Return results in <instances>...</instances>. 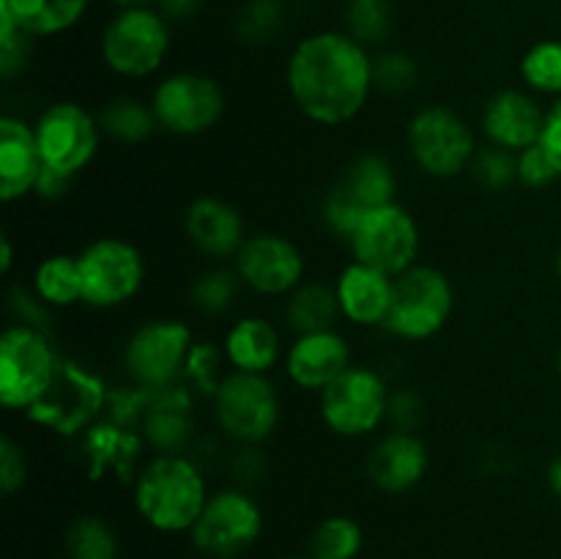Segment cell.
Listing matches in <instances>:
<instances>
[{"label":"cell","instance_id":"42","mask_svg":"<svg viewBox=\"0 0 561 559\" xmlns=\"http://www.w3.org/2000/svg\"><path fill=\"white\" fill-rule=\"evenodd\" d=\"M157 389L140 387V384H129V387L110 389V420L118 422L124 427H140L142 417H146L148 403H151Z\"/></svg>","mask_w":561,"mask_h":559},{"label":"cell","instance_id":"13","mask_svg":"<svg viewBox=\"0 0 561 559\" xmlns=\"http://www.w3.org/2000/svg\"><path fill=\"white\" fill-rule=\"evenodd\" d=\"M77 261L82 274V301L99 310L121 307L135 299L146 280L140 250L131 241L113 239V236L91 241L77 255Z\"/></svg>","mask_w":561,"mask_h":559},{"label":"cell","instance_id":"11","mask_svg":"<svg viewBox=\"0 0 561 559\" xmlns=\"http://www.w3.org/2000/svg\"><path fill=\"white\" fill-rule=\"evenodd\" d=\"M214 417L225 436L239 444H261L279 425V395L261 373L233 370L214 392Z\"/></svg>","mask_w":561,"mask_h":559},{"label":"cell","instance_id":"25","mask_svg":"<svg viewBox=\"0 0 561 559\" xmlns=\"http://www.w3.org/2000/svg\"><path fill=\"white\" fill-rule=\"evenodd\" d=\"M225 360L233 370L266 376L283 354L279 332L263 316H244L228 329L222 340Z\"/></svg>","mask_w":561,"mask_h":559},{"label":"cell","instance_id":"51","mask_svg":"<svg viewBox=\"0 0 561 559\" xmlns=\"http://www.w3.org/2000/svg\"><path fill=\"white\" fill-rule=\"evenodd\" d=\"M11 263H14V247H11L9 233H3V236H0V272L9 274Z\"/></svg>","mask_w":561,"mask_h":559},{"label":"cell","instance_id":"35","mask_svg":"<svg viewBox=\"0 0 561 559\" xmlns=\"http://www.w3.org/2000/svg\"><path fill=\"white\" fill-rule=\"evenodd\" d=\"M241 277L239 272H230V269H208L206 274L195 280L190 290V299L195 305V310H201L203 316H222L233 307V301L241 294Z\"/></svg>","mask_w":561,"mask_h":559},{"label":"cell","instance_id":"48","mask_svg":"<svg viewBox=\"0 0 561 559\" xmlns=\"http://www.w3.org/2000/svg\"><path fill=\"white\" fill-rule=\"evenodd\" d=\"M69 186H71V175L58 173V170L53 168H42L33 192H36L38 197H44V201H58V197H64L66 192H69Z\"/></svg>","mask_w":561,"mask_h":559},{"label":"cell","instance_id":"38","mask_svg":"<svg viewBox=\"0 0 561 559\" xmlns=\"http://www.w3.org/2000/svg\"><path fill=\"white\" fill-rule=\"evenodd\" d=\"M469 170L477 184L491 192H502L518 181V153L504 151V148L496 146L480 148L471 159Z\"/></svg>","mask_w":561,"mask_h":559},{"label":"cell","instance_id":"15","mask_svg":"<svg viewBox=\"0 0 561 559\" xmlns=\"http://www.w3.org/2000/svg\"><path fill=\"white\" fill-rule=\"evenodd\" d=\"M33 132H36V146L44 168H53L75 179L96 157L102 126L82 104L55 102L38 115Z\"/></svg>","mask_w":561,"mask_h":559},{"label":"cell","instance_id":"27","mask_svg":"<svg viewBox=\"0 0 561 559\" xmlns=\"http://www.w3.org/2000/svg\"><path fill=\"white\" fill-rule=\"evenodd\" d=\"M365 212L378 206L394 203V192H398V175H394L392 164L381 153H359L354 162L345 168L343 179L337 181Z\"/></svg>","mask_w":561,"mask_h":559},{"label":"cell","instance_id":"6","mask_svg":"<svg viewBox=\"0 0 561 559\" xmlns=\"http://www.w3.org/2000/svg\"><path fill=\"white\" fill-rule=\"evenodd\" d=\"M405 146L416 168L431 179H455L471 168L480 151L471 126L447 104L416 110L405 129Z\"/></svg>","mask_w":561,"mask_h":559},{"label":"cell","instance_id":"9","mask_svg":"<svg viewBox=\"0 0 561 559\" xmlns=\"http://www.w3.org/2000/svg\"><path fill=\"white\" fill-rule=\"evenodd\" d=\"M151 107L159 129L175 137H197L222 121L225 91L203 71H175L157 82Z\"/></svg>","mask_w":561,"mask_h":559},{"label":"cell","instance_id":"40","mask_svg":"<svg viewBox=\"0 0 561 559\" xmlns=\"http://www.w3.org/2000/svg\"><path fill=\"white\" fill-rule=\"evenodd\" d=\"M31 42L33 38L0 5V77L3 80H14L20 71H25L31 60Z\"/></svg>","mask_w":561,"mask_h":559},{"label":"cell","instance_id":"34","mask_svg":"<svg viewBox=\"0 0 561 559\" xmlns=\"http://www.w3.org/2000/svg\"><path fill=\"white\" fill-rule=\"evenodd\" d=\"M520 77L526 88L546 96H561V42L559 38H542L531 44L520 58Z\"/></svg>","mask_w":561,"mask_h":559},{"label":"cell","instance_id":"8","mask_svg":"<svg viewBox=\"0 0 561 559\" xmlns=\"http://www.w3.org/2000/svg\"><path fill=\"white\" fill-rule=\"evenodd\" d=\"M195 334L184 321L153 318L140 323L124 345V367L131 384L164 389L181 384Z\"/></svg>","mask_w":561,"mask_h":559},{"label":"cell","instance_id":"21","mask_svg":"<svg viewBox=\"0 0 561 559\" xmlns=\"http://www.w3.org/2000/svg\"><path fill=\"white\" fill-rule=\"evenodd\" d=\"M340 310L345 321L356 327H383L394 299V277L392 274L373 269L367 263L351 261L340 272L334 283Z\"/></svg>","mask_w":561,"mask_h":559},{"label":"cell","instance_id":"49","mask_svg":"<svg viewBox=\"0 0 561 559\" xmlns=\"http://www.w3.org/2000/svg\"><path fill=\"white\" fill-rule=\"evenodd\" d=\"M206 0H157V9L168 16L170 22L192 20L203 9Z\"/></svg>","mask_w":561,"mask_h":559},{"label":"cell","instance_id":"36","mask_svg":"<svg viewBox=\"0 0 561 559\" xmlns=\"http://www.w3.org/2000/svg\"><path fill=\"white\" fill-rule=\"evenodd\" d=\"M285 25L283 0H247L236 14V36L239 42L268 44Z\"/></svg>","mask_w":561,"mask_h":559},{"label":"cell","instance_id":"44","mask_svg":"<svg viewBox=\"0 0 561 559\" xmlns=\"http://www.w3.org/2000/svg\"><path fill=\"white\" fill-rule=\"evenodd\" d=\"M27 480L25 453L11 436H0V491L3 497H14Z\"/></svg>","mask_w":561,"mask_h":559},{"label":"cell","instance_id":"17","mask_svg":"<svg viewBox=\"0 0 561 559\" xmlns=\"http://www.w3.org/2000/svg\"><path fill=\"white\" fill-rule=\"evenodd\" d=\"M546 113L548 110H542L529 91L504 88V91L493 93L482 107V135H485L488 146L520 153L540 142Z\"/></svg>","mask_w":561,"mask_h":559},{"label":"cell","instance_id":"28","mask_svg":"<svg viewBox=\"0 0 561 559\" xmlns=\"http://www.w3.org/2000/svg\"><path fill=\"white\" fill-rule=\"evenodd\" d=\"M340 318H343V310H340L334 285L301 283L294 294H288L285 321H288V327L294 329L296 334L337 329Z\"/></svg>","mask_w":561,"mask_h":559},{"label":"cell","instance_id":"52","mask_svg":"<svg viewBox=\"0 0 561 559\" xmlns=\"http://www.w3.org/2000/svg\"><path fill=\"white\" fill-rule=\"evenodd\" d=\"M110 3L118 5L121 9H140V5H151V0H110Z\"/></svg>","mask_w":561,"mask_h":559},{"label":"cell","instance_id":"14","mask_svg":"<svg viewBox=\"0 0 561 559\" xmlns=\"http://www.w3.org/2000/svg\"><path fill=\"white\" fill-rule=\"evenodd\" d=\"M348 244L354 261L398 277L405 269L414 266L420 255V225L409 208L394 201L370 208Z\"/></svg>","mask_w":561,"mask_h":559},{"label":"cell","instance_id":"19","mask_svg":"<svg viewBox=\"0 0 561 559\" xmlns=\"http://www.w3.org/2000/svg\"><path fill=\"white\" fill-rule=\"evenodd\" d=\"M431 466L427 444L416 431H392L376 442L367 458V477L383 493H405L422 482Z\"/></svg>","mask_w":561,"mask_h":559},{"label":"cell","instance_id":"45","mask_svg":"<svg viewBox=\"0 0 561 559\" xmlns=\"http://www.w3.org/2000/svg\"><path fill=\"white\" fill-rule=\"evenodd\" d=\"M420 417H422L420 395L411 392V389H398L394 395H389L387 420L392 422L394 431H414Z\"/></svg>","mask_w":561,"mask_h":559},{"label":"cell","instance_id":"30","mask_svg":"<svg viewBox=\"0 0 561 559\" xmlns=\"http://www.w3.org/2000/svg\"><path fill=\"white\" fill-rule=\"evenodd\" d=\"M99 126H102L104 135H110L118 142H126V146L148 140L159 129L151 102L146 104L131 96H121L107 102V107L99 115Z\"/></svg>","mask_w":561,"mask_h":559},{"label":"cell","instance_id":"41","mask_svg":"<svg viewBox=\"0 0 561 559\" xmlns=\"http://www.w3.org/2000/svg\"><path fill=\"white\" fill-rule=\"evenodd\" d=\"M365 214H367L365 208H362L359 203H356L354 197H351L340 184H334L332 190L323 195L321 219H323V225H327V228L337 236V239L351 241V236H354V230L359 228V223Z\"/></svg>","mask_w":561,"mask_h":559},{"label":"cell","instance_id":"46","mask_svg":"<svg viewBox=\"0 0 561 559\" xmlns=\"http://www.w3.org/2000/svg\"><path fill=\"white\" fill-rule=\"evenodd\" d=\"M540 148L548 153V159H551L561 179V96L548 107L546 126H542L540 135Z\"/></svg>","mask_w":561,"mask_h":559},{"label":"cell","instance_id":"2","mask_svg":"<svg viewBox=\"0 0 561 559\" xmlns=\"http://www.w3.org/2000/svg\"><path fill=\"white\" fill-rule=\"evenodd\" d=\"M135 507L157 532H192L208 502L201 466L181 453H159L137 475Z\"/></svg>","mask_w":561,"mask_h":559},{"label":"cell","instance_id":"43","mask_svg":"<svg viewBox=\"0 0 561 559\" xmlns=\"http://www.w3.org/2000/svg\"><path fill=\"white\" fill-rule=\"evenodd\" d=\"M553 181H559L557 168L548 159V153L542 151L540 142L526 151L518 153V184L526 186V190H546Z\"/></svg>","mask_w":561,"mask_h":559},{"label":"cell","instance_id":"18","mask_svg":"<svg viewBox=\"0 0 561 559\" xmlns=\"http://www.w3.org/2000/svg\"><path fill=\"white\" fill-rule=\"evenodd\" d=\"M351 365H354L351 362V345L337 329L296 334L288 354H285V370H288L290 381L318 395L329 384L337 381Z\"/></svg>","mask_w":561,"mask_h":559},{"label":"cell","instance_id":"47","mask_svg":"<svg viewBox=\"0 0 561 559\" xmlns=\"http://www.w3.org/2000/svg\"><path fill=\"white\" fill-rule=\"evenodd\" d=\"M11 305H14L16 316L22 318L20 323H27V327H36V329L47 327V310H44L47 305H44L36 294H27V290L14 288V294H11Z\"/></svg>","mask_w":561,"mask_h":559},{"label":"cell","instance_id":"50","mask_svg":"<svg viewBox=\"0 0 561 559\" xmlns=\"http://www.w3.org/2000/svg\"><path fill=\"white\" fill-rule=\"evenodd\" d=\"M546 482H548V488H551L553 497L561 499V453L557 455V458L551 460V464H548Z\"/></svg>","mask_w":561,"mask_h":559},{"label":"cell","instance_id":"4","mask_svg":"<svg viewBox=\"0 0 561 559\" xmlns=\"http://www.w3.org/2000/svg\"><path fill=\"white\" fill-rule=\"evenodd\" d=\"M110 389L99 373L60 356L47 392L25 411L27 420L58 436H80L107 409Z\"/></svg>","mask_w":561,"mask_h":559},{"label":"cell","instance_id":"16","mask_svg":"<svg viewBox=\"0 0 561 559\" xmlns=\"http://www.w3.org/2000/svg\"><path fill=\"white\" fill-rule=\"evenodd\" d=\"M233 263L241 283L261 296H288L305 283V255L279 233L247 236Z\"/></svg>","mask_w":561,"mask_h":559},{"label":"cell","instance_id":"7","mask_svg":"<svg viewBox=\"0 0 561 559\" xmlns=\"http://www.w3.org/2000/svg\"><path fill=\"white\" fill-rule=\"evenodd\" d=\"M60 356L44 329L11 323L0 338V403L27 411L53 381Z\"/></svg>","mask_w":561,"mask_h":559},{"label":"cell","instance_id":"5","mask_svg":"<svg viewBox=\"0 0 561 559\" xmlns=\"http://www.w3.org/2000/svg\"><path fill=\"white\" fill-rule=\"evenodd\" d=\"M455 307L453 283L436 266L414 263L394 277V299L383 329L392 338L422 343L436 338Z\"/></svg>","mask_w":561,"mask_h":559},{"label":"cell","instance_id":"20","mask_svg":"<svg viewBox=\"0 0 561 559\" xmlns=\"http://www.w3.org/2000/svg\"><path fill=\"white\" fill-rule=\"evenodd\" d=\"M184 230L192 247L211 261L236 258L247 241L244 217H241L239 208L214 195H203L190 203Z\"/></svg>","mask_w":561,"mask_h":559},{"label":"cell","instance_id":"24","mask_svg":"<svg viewBox=\"0 0 561 559\" xmlns=\"http://www.w3.org/2000/svg\"><path fill=\"white\" fill-rule=\"evenodd\" d=\"M44 162L31 124L14 115L0 118V197L3 203L22 201L36 186Z\"/></svg>","mask_w":561,"mask_h":559},{"label":"cell","instance_id":"37","mask_svg":"<svg viewBox=\"0 0 561 559\" xmlns=\"http://www.w3.org/2000/svg\"><path fill=\"white\" fill-rule=\"evenodd\" d=\"M225 349L217 343H195L190 351V360L184 367V381L190 384V389L201 395H211L219 389L222 378L228 373H222L225 367Z\"/></svg>","mask_w":561,"mask_h":559},{"label":"cell","instance_id":"32","mask_svg":"<svg viewBox=\"0 0 561 559\" xmlns=\"http://www.w3.org/2000/svg\"><path fill=\"white\" fill-rule=\"evenodd\" d=\"M362 546H365L362 526L348 515H329L310 535L312 559H356Z\"/></svg>","mask_w":561,"mask_h":559},{"label":"cell","instance_id":"22","mask_svg":"<svg viewBox=\"0 0 561 559\" xmlns=\"http://www.w3.org/2000/svg\"><path fill=\"white\" fill-rule=\"evenodd\" d=\"M142 433L135 427H124L118 422L107 420L99 425L88 427L85 438H82V449L88 458V477L93 482L104 480V477H115L124 486H135L137 480V460L142 455Z\"/></svg>","mask_w":561,"mask_h":559},{"label":"cell","instance_id":"54","mask_svg":"<svg viewBox=\"0 0 561 559\" xmlns=\"http://www.w3.org/2000/svg\"><path fill=\"white\" fill-rule=\"evenodd\" d=\"M557 367H559V376H561V345H559V354H557Z\"/></svg>","mask_w":561,"mask_h":559},{"label":"cell","instance_id":"31","mask_svg":"<svg viewBox=\"0 0 561 559\" xmlns=\"http://www.w3.org/2000/svg\"><path fill=\"white\" fill-rule=\"evenodd\" d=\"M345 33L365 47L383 44L394 31L392 0H345Z\"/></svg>","mask_w":561,"mask_h":559},{"label":"cell","instance_id":"1","mask_svg":"<svg viewBox=\"0 0 561 559\" xmlns=\"http://www.w3.org/2000/svg\"><path fill=\"white\" fill-rule=\"evenodd\" d=\"M285 82L296 107L318 126H343L365 110L373 85V58L345 31H318L290 49Z\"/></svg>","mask_w":561,"mask_h":559},{"label":"cell","instance_id":"23","mask_svg":"<svg viewBox=\"0 0 561 559\" xmlns=\"http://www.w3.org/2000/svg\"><path fill=\"white\" fill-rule=\"evenodd\" d=\"M195 389L186 384L157 389L148 403L140 431L159 453H181L195 433Z\"/></svg>","mask_w":561,"mask_h":559},{"label":"cell","instance_id":"10","mask_svg":"<svg viewBox=\"0 0 561 559\" xmlns=\"http://www.w3.org/2000/svg\"><path fill=\"white\" fill-rule=\"evenodd\" d=\"M389 387L373 367L351 365L334 384L321 392L323 425L343 438L370 436L381 427L389 411Z\"/></svg>","mask_w":561,"mask_h":559},{"label":"cell","instance_id":"55","mask_svg":"<svg viewBox=\"0 0 561 559\" xmlns=\"http://www.w3.org/2000/svg\"><path fill=\"white\" fill-rule=\"evenodd\" d=\"M288 559H312V557H288Z\"/></svg>","mask_w":561,"mask_h":559},{"label":"cell","instance_id":"26","mask_svg":"<svg viewBox=\"0 0 561 559\" xmlns=\"http://www.w3.org/2000/svg\"><path fill=\"white\" fill-rule=\"evenodd\" d=\"M0 5L31 38H49L71 31L91 0H0Z\"/></svg>","mask_w":561,"mask_h":559},{"label":"cell","instance_id":"29","mask_svg":"<svg viewBox=\"0 0 561 559\" xmlns=\"http://www.w3.org/2000/svg\"><path fill=\"white\" fill-rule=\"evenodd\" d=\"M33 294L47 307H71L82 301V274L77 255H49L33 272Z\"/></svg>","mask_w":561,"mask_h":559},{"label":"cell","instance_id":"12","mask_svg":"<svg viewBox=\"0 0 561 559\" xmlns=\"http://www.w3.org/2000/svg\"><path fill=\"white\" fill-rule=\"evenodd\" d=\"M263 532V510L241 488L211 493L190 537L201 554L211 559H236L250 551Z\"/></svg>","mask_w":561,"mask_h":559},{"label":"cell","instance_id":"33","mask_svg":"<svg viewBox=\"0 0 561 559\" xmlns=\"http://www.w3.org/2000/svg\"><path fill=\"white\" fill-rule=\"evenodd\" d=\"M69 559H118V535L99 515H80L66 532Z\"/></svg>","mask_w":561,"mask_h":559},{"label":"cell","instance_id":"39","mask_svg":"<svg viewBox=\"0 0 561 559\" xmlns=\"http://www.w3.org/2000/svg\"><path fill=\"white\" fill-rule=\"evenodd\" d=\"M420 80V66L403 49H387L373 58V85L383 93H405Z\"/></svg>","mask_w":561,"mask_h":559},{"label":"cell","instance_id":"3","mask_svg":"<svg viewBox=\"0 0 561 559\" xmlns=\"http://www.w3.org/2000/svg\"><path fill=\"white\" fill-rule=\"evenodd\" d=\"M104 66L126 80H146L162 69L170 53V20L159 9H121L99 42Z\"/></svg>","mask_w":561,"mask_h":559},{"label":"cell","instance_id":"53","mask_svg":"<svg viewBox=\"0 0 561 559\" xmlns=\"http://www.w3.org/2000/svg\"><path fill=\"white\" fill-rule=\"evenodd\" d=\"M553 269H557V277H559V283H561V247H559L557 258H553Z\"/></svg>","mask_w":561,"mask_h":559}]
</instances>
